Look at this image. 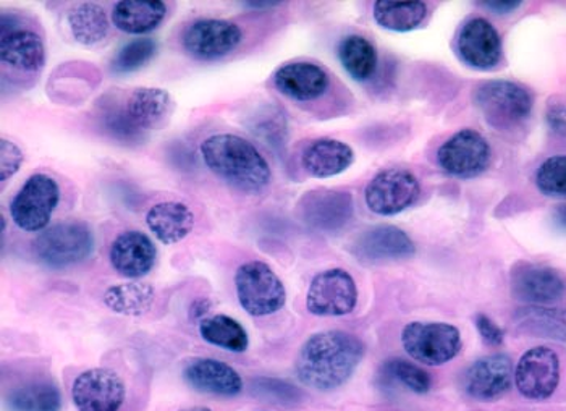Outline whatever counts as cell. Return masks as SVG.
Returning <instances> with one entry per match:
<instances>
[{
  "instance_id": "36",
  "label": "cell",
  "mask_w": 566,
  "mask_h": 411,
  "mask_svg": "<svg viewBox=\"0 0 566 411\" xmlns=\"http://www.w3.org/2000/svg\"><path fill=\"white\" fill-rule=\"evenodd\" d=\"M536 187L551 198L566 200V156H552L536 170Z\"/></svg>"
},
{
  "instance_id": "25",
  "label": "cell",
  "mask_w": 566,
  "mask_h": 411,
  "mask_svg": "<svg viewBox=\"0 0 566 411\" xmlns=\"http://www.w3.org/2000/svg\"><path fill=\"white\" fill-rule=\"evenodd\" d=\"M146 224L160 243L177 245L193 232L195 214L180 201H163L149 209Z\"/></svg>"
},
{
  "instance_id": "20",
  "label": "cell",
  "mask_w": 566,
  "mask_h": 411,
  "mask_svg": "<svg viewBox=\"0 0 566 411\" xmlns=\"http://www.w3.org/2000/svg\"><path fill=\"white\" fill-rule=\"evenodd\" d=\"M109 260L122 277L142 278L151 273L156 264L157 246L145 232L127 230L112 242Z\"/></svg>"
},
{
  "instance_id": "11",
  "label": "cell",
  "mask_w": 566,
  "mask_h": 411,
  "mask_svg": "<svg viewBox=\"0 0 566 411\" xmlns=\"http://www.w3.org/2000/svg\"><path fill=\"white\" fill-rule=\"evenodd\" d=\"M243 41L239 24L220 19H202L188 24L181 44L198 61H218L235 51Z\"/></svg>"
},
{
  "instance_id": "18",
  "label": "cell",
  "mask_w": 566,
  "mask_h": 411,
  "mask_svg": "<svg viewBox=\"0 0 566 411\" xmlns=\"http://www.w3.org/2000/svg\"><path fill=\"white\" fill-rule=\"evenodd\" d=\"M457 51L470 67L491 70L502 61V38L494 24L478 17L468 20L458 31Z\"/></svg>"
},
{
  "instance_id": "6",
  "label": "cell",
  "mask_w": 566,
  "mask_h": 411,
  "mask_svg": "<svg viewBox=\"0 0 566 411\" xmlns=\"http://www.w3.org/2000/svg\"><path fill=\"white\" fill-rule=\"evenodd\" d=\"M405 351L415 361L442 366L452 361L463 347L458 327L447 323H410L401 333Z\"/></svg>"
},
{
  "instance_id": "44",
  "label": "cell",
  "mask_w": 566,
  "mask_h": 411,
  "mask_svg": "<svg viewBox=\"0 0 566 411\" xmlns=\"http://www.w3.org/2000/svg\"><path fill=\"white\" fill-rule=\"evenodd\" d=\"M554 219L562 229L566 230V204L558 205L554 211Z\"/></svg>"
},
{
  "instance_id": "24",
  "label": "cell",
  "mask_w": 566,
  "mask_h": 411,
  "mask_svg": "<svg viewBox=\"0 0 566 411\" xmlns=\"http://www.w3.org/2000/svg\"><path fill=\"white\" fill-rule=\"evenodd\" d=\"M0 59L20 72L38 73L45 64L43 38L23 28L7 31L0 40Z\"/></svg>"
},
{
  "instance_id": "34",
  "label": "cell",
  "mask_w": 566,
  "mask_h": 411,
  "mask_svg": "<svg viewBox=\"0 0 566 411\" xmlns=\"http://www.w3.org/2000/svg\"><path fill=\"white\" fill-rule=\"evenodd\" d=\"M380 379L386 384L403 386L405 389L415 393H428L432 388V379L428 371L403 358L387 360L380 369Z\"/></svg>"
},
{
  "instance_id": "10",
  "label": "cell",
  "mask_w": 566,
  "mask_h": 411,
  "mask_svg": "<svg viewBox=\"0 0 566 411\" xmlns=\"http://www.w3.org/2000/svg\"><path fill=\"white\" fill-rule=\"evenodd\" d=\"M491 156L488 139L473 128H464L440 146L437 162L449 176L473 179L488 169Z\"/></svg>"
},
{
  "instance_id": "29",
  "label": "cell",
  "mask_w": 566,
  "mask_h": 411,
  "mask_svg": "<svg viewBox=\"0 0 566 411\" xmlns=\"http://www.w3.org/2000/svg\"><path fill=\"white\" fill-rule=\"evenodd\" d=\"M72 36L83 46H94L106 40L109 33V19L103 7L94 2H82L73 7L66 17Z\"/></svg>"
},
{
  "instance_id": "46",
  "label": "cell",
  "mask_w": 566,
  "mask_h": 411,
  "mask_svg": "<svg viewBox=\"0 0 566 411\" xmlns=\"http://www.w3.org/2000/svg\"><path fill=\"white\" fill-rule=\"evenodd\" d=\"M180 411H212L211 409H208V407H190V409H185Z\"/></svg>"
},
{
  "instance_id": "5",
  "label": "cell",
  "mask_w": 566,
  "mask_h": 411,
  "mask_svg": "<svg viewBox=\"0 0 566 411\" xmlns=\"http://www.w3.org/2000/svg\"><path fill=\"white\" fill-rule=\"evenodd\" d=\"M235 291L241 308L254 318L275 315L286 303L281 277L262 261L241 264L235 273Z\"/></svg>"
},
{
  "instance_id": "45",
  "label": "cell",
  "mask_w": 566,
  "mask_h": 411,
  "mask_svg": "<svg viewBox=\"0 0 566 411\" xmlns=\"http://www.w3.org/2000/svg\"><path fill=\"white\" fill-rule=\"evenodd\" d=\"M244 7H250V9L262 10V9H274V7L282 6L281 2H244Z\"/></svg>"
},
{
  "instance_id": "16",
  "label": "cell",
  "mask_w": 566,
  "mask_h": 411,
  "mask_svg": "<svg viewBox=\"0 0 566 411\" xmlns=\"http://www.w3.org/2000/svg\"><path fill=\"white\" fill-rule=\"evenodd\" d=\"M515 368L505 354L488 355L474 361L464 376V390L471 399L494 402L512 388Z\"/></svg>"
},
{
  "instance_id": "15",
  "label": "cell",
  "mask_w": 566,
  "mask_h": 411,
  "mask_svg": "<svg viewBox=\"0 0 566 411\" xmlns=\"http://www.w3.org/2000/svg\"><path fill=\"white\" fill-rule=\"evenodd\" d=\"M513 297L531 306L551 305L564 297V277L544 264L518 263L510 275Z\"/></svg>"
},
{
  "instance_id": "22",
  "label": "cell",
  "mask_w": 566,
  "mask_h": 411,
  "mask_svg": "<svg viewBox=\"0 0 566 411\" xmlns=\"http://www.w3.org/2000/svg\"><path fill=\"white\" fill-rule=\"evenodd\" d=\"M128 117L142 131L160 130L169 124L175 110V101L166 89L138 88L125 104Z\"/></svg>"
},
{
  "instance_id": "4",
  "label": "cell",
  "mask_w": 566,
  "mask_h": 411,
  "mask_svg": "<svg viewBox=\"0 0 566 411\" xmlns=\"http://www.w3.org/2000/svg\"><path fill=\"white\" fill-rule=\"evenodd\" d=\"M474 104L495 130L518 128L533 113L534 101L524 86L509 80H491L474 92Z\"/></svg>"
},
{
  "instance_id": "9",
  "label": "cell",
  "mask_w": 566,
  "mask_h": 411,
  "mask_svg": "<svg viewBox=\"0 0 566 411\" xmlns=\"http://www.w3.org/2000/svg\"><path fill=\"white\" fill-rule=\"evenodd\" d=\"M421 187L410 170L390 167L373 177L365 190L366 205L377 215H395L418 201Z\"/></svg>"
},
{
  "instance_id": "3",
  "label": "cell",
  "mask_w": 566,
  "mask_h": 411,
  "mask_svg": "<svg viewBox=\"0 0 566 411\" xmlns=\"http://www.w3.org/2000/svg\"><path fill=\"white\" fill-rule=\"evenodd\" d=\"M94 246V232L86 222L65 221L36 236L34 254L49 270H66L86 261Z\"/></svg>"
},
{
  "instance_id": "38",
  "label": "cell",
  "mask_w": 566,
  "mask_h": 411,
  "mask_svg": "<svg viewBox=\"0 0 566 411\" xmlns=\"http://www.w3.org/2000/svg\"><path fill=\"white\" fill-rule=\"evenodd\" d=\"M104 127L112 137L125 143L142 141L145 138V131L139 130L130 117H128L125 107H109L103 114Z\"/></svg>"
},
{
  "instance_id": "2",
  "label": "cell",
  "mask_w": 566,
  "mask_h": 411,
  "mask_svg": "<svg viewBox=\"0 0 566 411\" xmlns=\"http://www.w3.org/2000/svg\"><path fill=\"white\" fill-rule=\"evenodd\" d=\"M206 167L235 190L260 194L271 185L272 170L268 160L248 139L232 134L212 135L201 145Z\"/></svg>"
},
{
  "instance_id": "23",
  "label": "cell",
  "mask_w": 566,
  "mask_h": 411,
  "mask_svg": "<svg viewBox=\"0 0 566 411\" xmlns=\"http://www.w3.org/2000/svg\"><path fill=\"white\" fill-rule=\"evenodd\" d=\"M355 162V151L347 143L334 138H319L310 143L302 155V164L310 176L331 179L340 176Z\"/></svg>"
},
{
  "instance_id": "33",
  "label": "cell",
  "mask_w": 566,
  "mask_h": 411,
  "mask_svg": "<svg viewBox=\"0 0 566 411\" xmlns=\"http://www.w3.org/2000/svg\"><path fill=\"white\" fill-rule=\"evenodd\" d=\"M340 64L356 82H366L377 67V51L368 38L349 34L340 41L337 49Z\"/></svg>"
},
{
  "instance_id": "12",
  "label": "cell",
  "mask_w": 566,
  "mask_h": 411,
  "mask_svg": "<svg viewBox=\"0 0 566 411\" xmlns=\"http://www.w3.org/2000/svg\"><path fill=\"white\" fill-rule=\"evenodd\" d=\"M125 397L124 379L114 369H87L73 381L72 402L78 411H118Z\"/></svg>"
},
{
  "instance_id": "13",
  "label": "cell",
  "mask_w": 566,
  "mask_h": 411,
  "mask_svg": "<svg viewBox=\"0 0 566 411\" xmlns=\"http://www.w3.org/2000/svg\"><path fill=\"white\" fill-rule=\"evenodd\" d=\"M515 384L527 400H547L560 384V358L548 347L524 351L515 368Z\"/></svg>"
},
{
  "instance_id": "14",
  "label": "cell",
  "mask_w": 566,
  "mask_h": 411,
  "mask_svg": "<svg viewBox=\"0 0 566 411\" xmlns=\"http://www.w3.org/2000/svg\"><path fill=\"white\" fill-rule=\"evenodd\" d=\"M298 214L307 228L317 232H338L352 221L355 203L348 191L323 188L303 194L298 203Z\"/></svg>"
},
{
  "instance_id": "39",
  "label": "cell",
  "mask_w": 566,
  "mask_h": 411,
  "mask_svg": "<svg viewBox=\"0 0 566 411\" xmlns=\"http://www.w3.org/2000/svg\"><path fill=\"white\" fill-rule=\"evenodd\" d=\"M24 155L19 145L10 139H0V182L12 179L22 167Z\"/></svg>"
},
{
  "instance_id": "32",
  "label": "cell",
  "mask_w": 566,
  "mask_h": 411,
  "mask_svg": "<svg viewBox=\"0 0 566 411\" xmlns=\"http://www.w3.org/2000/svg\"><path fill=\"white\" fill-rule=\"evenodd\" d=\"M199 334L205 342L232 354H243L250 347L247 329L239 320L227 315L209 316L202 319L199 323Z\"/></svg>"
},
{
  "instance_id": "42",
  "label": "cell",
  "mask_w": 566,
  "mask_h": 411,
  "mask_svg": "<svg viewBox=\"0 0 566 411\" xmlns=\"http://www.w3.org/2000/svg\"><path fill=\"white\" fill-rule=\"evenodd\" d=\"M482 7L489 10V12L495 13V15H510V13L516 12L523 2L518 0H488V2H481Z\"/></svg>"
},
{
  "instance_id": "31",
  "label": "cell",
  "mask_w": 566,
  "mask_h": 411,
  "mask_svg": "<svg viewBox=\"0 0 566 411\" xmlns=\"http://www.w3.org/2000/svg\"><path fill=\"white\" fill-rule=\"evenodd\" d=\"M104 303L111 312L122 316H143L151 309L156 291L142 282L112 285L104 292Z\"/></svg>"
},
{
  "instance_id": "35",
  "label": "cell",
  "mask_w": 566,
  "mask_h": 411,
  "mask_svg": "<svg viewBox=\"0 0 566 411\" xmlns=\"http://www.w3.org/2000/svg\"><path fill=\"white\" fill-rule=\"evenodd\" d=\"M156 52V41L149 40V38L133 40L115 55L111 64L112 72L117 73V75L136 72V70L143 68L148 62H151Z\"/></svg>"
},
{
  "instance_id": "7",
  "label": "cell",
  "mask_w": 566,
  "mask_h": 411,
  "mask_svg": "<svg viewBox=\"0 0 566 411\" xmlns=\"http://www.w3.org/2000/svg\"><path fill=\"white\" fill-rule=\"evenodd\" d=\"M61 201V188L52 177L34 173L10 203V218L23 232H43Z\"/></svg>"
},
{
  "instance_id": "21",
  "label": "cell",
  "mask_w": 566,
  "mask_h": 411,
  "mask_svg": "<svg viewBox=\"0 0 566 411\" xmlns=\"http://www.w3.org/2000/svg\"><path fill=\"white\" fill-rule=\"evenodd\" d=\"M274 85L289 99L311 103L326 94L331 78L326 70L313 62H290L274 73Z\"/></svg>"
},
{
  "instance_id": "19",
  "label": "cell",
  "mask_w": 566,
  "mask_h": 411,
  "mask_svg": "<svg viewBox=\"0 0 566 411\" xmlns=\"http://www.w3.org/2000/svg\"><path fill=\"white\" fill-rule=\"evenodd\" d=\"M184 379L197 392L223 399L239 397L244 388L240 372L216 358H191L185 365Z\"/></svg>"
},
{
  "instance_id": "41",
  "label": "cell",
  "mask_w": 566,
  "mask_h": 411,
  "mask_svg": "<svg viewBox=\"0 0 566 411\" xmlns=\"http://www.w3.org/2000/svg\"><path fill=\"white\" fill-rule=\"evenodd\" d=\"M545 122L555 135L566 138V103L557 101V103L548 104L547 110H545Z\"/></svg>"
},
{
  "instance_id": "8",
  "label": "cell",
  "mask_w": 566,
  "mask_h": 411,
  "mask_svg": "<svg viewBox=\"0 0 566 411\" xmlns=\"http://www.w3.org/2000/svg\"><path fill=\"white\" fill-rule=\"evenodd\" d=\"M358 287L355 278L342 267L314 275L306 295V308L311 315L323 318H340L356 308Z\"/></svg>"
},
{
  "instance_id": "27",
  "label": "cell",
  "mask_w": 566,
  "mask_h": 411,
  "mask_svg": "<svg viewBox=\"0 0 566 411\" xmlns=\"http://www.w3.org/2000/svg\"><path fill=\"white\" fill-rule=\"evenodd\" d=\"M9 411H61L64 405L61 389L51 381H33L7 393Z\"/></svg>"
},
{
  "instance_id": "37",
  "label": "cell",
  "mask_w": 566,
  "mask_h": 411,
  "mask_svg": "<svg viewBox=\"0 0 566 411\" xmlns=\"http://www.w3.org/2000/svg\"><path fill=\"white\" fill-rule=\"evenodd\" d=\"M254 396L271 402L281 403V405H295L303 399V392L296 386L289 381L275 378H258L251 382Z\"/></svg>"
},
{
  "instance_id": "26",
  "label": "cell",
  "mask_w": 566,
  "mask_h": 411,
  "mask_svg": "<svg viewBox=\"0 0 566 411\" xmlns=\"http://www.w3.org/2000/svg\"><path fill=\"white\" fill-rule=\"evenodd\" d=\"M167 6L159 0H120L112 10V23L127 34H148L166 20Z\"/></svg>"
},
{
  "instance_id": "40",
  "label": "cell",
  "mask_w": 566,
  "mask_h": 411,
  "mask_svg": "<svg viewBox=\"0 0 566 411\" xmlns=\"http://www.w3.org/2000/svg\"><path fill=\"white\" fill-rule=\"evenodd\" d=\"M474 324H476L478 333H480L485 344L491 345V347H501L503 340H505V333L494 320L485 315H478Z\"/></svg>"
},
{
  "instance_id": "17",
  "label": "cell",
  "mask_w": 566,
  "mask_h": 411,
  "mask_svg": "<svg viewBox=\"0 0 566 411\" xmlns=\"http://www.w3.org/2000/svg\"><path fill=\"white\" fill-rule=\"evenodd\" d=\"M352 253L361 263L376 264L415 256L413 240L395 225H374L356 236Z\"/></svg>"
},
{
  "instance_id": "43",
  "label": "cell",
  "mask_w": 566,
  "mask_h": 411,
  "mask_svg": "<svg viewBox=\"0 0 566 411\" xmlns=\"http://www.w3.org/2000/svg\"><path fill=\"white\" fill-rule=\"evenodd\" d=\"M212 305L208 298H198L191 303L190 306V319L198 320L201 323L202 319H206V315L211 312Z\"/></svg>"
},
{
  "instance_id": "30",
  "label": "cell",
  "mask_w": 566,
  "mask_h": 411,
  "mask_svg": "<svg viewBox=\"0 0 566 411\" xmlns=\"http://www.w3.org/2000/svg\"><path fill=\"white\" fill-rule=\"evenodd\" d=\"M374 20L384 30L407 33L413 31L428 17V6L419 0L413 2H395V0H379L374 3Z\"/></svg>"
},
{
  "instance_id": "28",
  "label": "cell",
  "mask_w": 566,
  "mask_h": 411,
  "mask_svg": "<svg viewBox=\"0 0 566 411\" xmlns=\"http://www.w3.org/2000/svg\"><path fill=\"white\" fill-rule=\"evenodd\" d=\"M515 324L530 336L566 344V309L530 306L516 312Z\"/></svg>"
},
{
  "instance_id": "1",
  "label": "cell",
  "mask_w": 566,
  "mask_h": 411,
  "mask_svg": "<svg viewBox=\"0 0 566 411\" xmlns=\"http://www.w3.org/2000/svg\"><path fill=\"white\" fill-rule=\"evenodd\" d=\"M365 351V344L345 330L314 334L300 348L296 378L306 388L331 392L347 384L361 365Z\"/></svg>"
}]
</instances>
